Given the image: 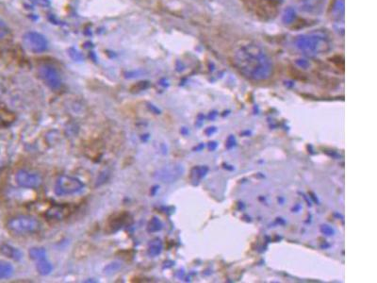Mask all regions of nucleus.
<instances>
[{
    "mask_svg": "<svg viewBox=\"0 0 377 283\" xmlns=\"http://www.w3.org/2000/svg\"><path fill=\"white\" fill-rule=\"evenodd\" d=\"M234 64L241 74L253 80H265L272 72V63L267 53L255 44L241 45L234 52Z\"/></svg>",
    "mask_w": 377,
    "mask_h": 283,
    "instance_id": "nucleus-1",
    "label": "nucleus"
},
{
    "mask_svg": "<svg viewBox=\"0 0 377 283\" xmlns=\"http://www.w3.org/2000/svg\"><path fill=\"white\" fill-rule=\"evenodd\" d=\"M296 47L309 57L328 52L331 49V43L328 37L322 32L303 34L295 40Z\"/></svg>",
    "mask_w": 377,
    "mask_h": 283,
    "instance_id": "nucleus-2",
    "label": "nucleus"
},
{
    "mask_svg": "<svg viewBox=\"0 0 377 283\" xmlns=\"http://www.w3.org/2000/svg\"><path fill=\"white\" fill-rule=\"evenodd\" d=\"M7 228L15 235H27L38 232L41 229V223L33 216L18 215L9 220Z\"/></svg>",
    "mask_w": 377,
    "mask_h": 283,
    "instance_id": "nucleus-3",
    "label": "nucleus"
},
{
    "mask_svg": "<svg viewBox=\"0 0 377 283\" xmlns=\"http://www.w3.org/2000/svg\"><path fill=\"white\" fill-rule=\"evenodd\" d=\"M84 189V183L80 179L71 176H60L55 184V194L57 195H69L77 194Z\"/></svg>",
    "mask_w": 377,
    "mask_h": 283,
    "instance_id": "nucleus-4",
    "label": "nucleus"
},
{
    "mask_svg": "<svg viewBox=\"0 0 377 283\" xmlns=\"http://www.w3.org/2000/svg\"><path fill=\"white\" fill-rule=\"evenodd\" d=\"M184 174V167L180 164H169L158 169L154 178L163 183H174L180 179Z\"/></svg>",
    "mask_w": 377,
    "mask_h": 283,
    "instance_id": "nucleus-5",
    "label": "nucleus"
},
{
    "mask_svg": "<svg viewBox=\"0 0 377 283\" xmlns=\"http://www.w3.org/2000/svg\"><path fill=\"white\" fill-rule=\"evenodd\" d=\"M23 44L32 53H42L48 48V42L44 35L36 31H29L23 35Z\"/></svg>",
    "mask_w": 377,
    "mask_h": 283,
    "instance_id": "nucleus-6",
    "label": "nucleus"
},
{
    "mask_svg": "<svg viewBox=\"0 0 377 283\" xmlns=\"http://www.w3.org/2000/svg\"><path fill=\"white\" fill-rule=\"evenodd\" d=\"M39 75L45 82V85L50 89H60L61 86V78L59 72L50 65H42L39 68Z\"/></svg>",
    "mask_w": 377,
    "mask_h": 283,
    "instance_id": "nucleus-7",
    "label": "nucleus"
},
{
    "mask_svg": "<svg viewBox=\"0 0 377 283\" xmlns=\"http://www.w3.org/2000/svg\"><path fill=\"white\" fill-rule=\"evenodd\" d=\"M15 181L22 188H37L42 183V178L39 174L27 170H19L15 175Z\"/></svg>",
    "mask_w": 377,
    "mask_h": 283,
    "instance_id": "nucleus-8",
    "label": "nucleus"
},
{
    "mask_svg": "<svg viewBox=\"0 0 377 283\" xmlns=\"http://www.w3.org/2000/svg\"><path fill=\"white\" fill-rule=\"evenodd\" d=\"M133 222V217L128 212H122L108 219L106 226V231L108 233H115L125 226H129Z\"/></svg>",
    "mask_w": 377,
    "mask_h": 283,
    "instance_id": "nucleus-9",
    "label": "nucleus"
},
{
    "mask_svg": "<svg viewBox=\"0 0 377 283\" xmlns=\"http://www.w3.org/2000/svg\"><path fill=\"white\" fill-rule=\"evenodd\" d=\"M70 213V209L65 205H54L46 211V218L51 221H60L66 218Z\"/></svg>",
    "mask_w": 377,
    "mask_h": 283,
    "instance_id": "nucleus-10",
    "label": "nucleus"
},
{
    "mask_svg": "<svg viewBox=\"0 0 377 283\" xmlns=\"http://www.w3.org/2000/svg\"><path fill=\"white\" fill-rule=\"evenodd\" d=\"M0 253L2 255H4L5 257L9 258V259H12V260H15V261H19L22 259V252L15 248L12 245H2L0 246Z\"/></svg>",
    "mask_w": 377,
    "mask_h": 283,
    "instance_id": "nucleus-11",
    "label": "nucleus"
},
{
    "mask_svg": "<svg viewBox=\"0 0 377 283\" xmlns=\"http://www.w3.org/2000/svg\"><path fill=\"white\" fill-rule=\"evenodd\" d=\"M162 242L160 239H154L148 244L147 253L152 258L158 257L162 253Z\"/></svg>",
    "mask_w": 377,
    "mask_h": 283,
    "instance_id": "nucleus-12",
    "label": "nucleus"
},
{
    "mask_svg": "<svg viewBox=\"0 0 377 283\" xmlns=\"http://www.w3.org/2000/svg\"><path fill=\"white\" fill-rule=\"evenodd\" d=\"M36 270H37V272L40 275L47 276V275H49L53 271V266L46 259H44V260H41V261L37 262V264H36Z\"/></svg>",
    "mask_w": 377,
    "mask_h": 283,
    "instance_id": "nucleus-13",
    "label": "nucleus"
},
{
    "mask_svg": "<svg viewBox=\"0 0 377 283\" xmlns=\"http://www.w3.org/2000/svg\"><path fill=\"white\" fill-rule=\"evenodd\" d=\"M14 267L9 263L0 262V280L9 279L14 274Z\"/></svg>",
    "mask_w": 377,
    "mask_h": 283,
    "instance_id": "nucleus-14",
    "label": "nucleus"
},
{
    "mask_svg": "<svg viewBox=\"0 0 377 283\" xmlns=\"http://www.w3.org/2000/svg\"><path fill=\"white\" fill-rule=\"evenodd\" d=\"M30 259L33 261H41L46 259V251L42 247H32L30 248Z\"/></svg>",
    "mask_w": 377,
    "mask_h": 283,
    "instance_id": "nucleus-15",
    "label": "nucleus"
},
{
    "mask_svg": "<svg viewBox=\"0 0 377 283\" xmlns=\"http://www.w3.org/2000/svg\"><path fill=\"white\" fill-rule=\"evenodd\" d=\"M162 228V223L158 217H152L147 224V231L149 233L158 232Z\"/></svg>",
    "mask_w": 377,
    "mask_h": 283,
    "instance_id": "nucleus-16",
    "label": "nucleus"
},
{
    "mask_svg": "<svg viewBox=\"0 0 377 283\" xmlns=\"http://www.w3.org/2000/svg\"><path fill=\"white\" fill-rule=\"evenodd\" d=\"M122 268V264L118 262H112L110 264H108V265H106L105 268H104V273L108 276H112L114 274H116L118 271H120V269Z\"/></svg>",
    "mask_w": 377,
    "mask_h": 283,
    "instance_id": "nucleus-17",
    "label": "nucleus"
},
{
    "mask_svg": "<svg viewBox=\"0 0 377 283\" xmlns=\"http://www.w3.org/2000/svg\"><path fill=\"white\" fill-rule=\"evenodd\" d=\"M296 17V12L294 9L292 8H287V10H285L284 14H283V17H282V20L285 24H290L294 21Z\"/></svg>",
    "mask_w": 377,
    "mask_h": 283,
    "instance_id": "nucleus-18",
    "label": "nucleus"
},
{
    "mask_svg": "<svg viewBox=\"0 0 377 283\" xmlns=\"http://www.w3.org/2000/svg\"><path fill=\"white\" fill-rule=\"evenodd\" d=\"M209 171V168L207 166H202V167H195L192 170V176L197 177V178H203L206 176L207 172Z\"/></svg>",
    "mask_w": 377,
    "mask_h": 283,
    "instance_id": "nucleus-19",
    "label": "nucleus"
},
{
    "mask_svg": "<svg viewBox=\"0 0 377 283\" xmlns=\"http://www.w3.org/2000/svg\"><path fill=\"white\" fill-rule=\"evenodd\" d=\"M9 33V28L7 24L0 18V40L4 39Z\"/></svg>",
    "mask_w": 377,
    "mask_h": 283,
    "instance_id": "nucleus-20",
    "label": "nucleus"
},
{
    "mask_svg": "<svg viewBox=\"0 0 377 283\" xmlns=\"http://www.w3.org/2000/svg\"><path fill=\"white\" fill-rule=\"evenodd\" d=\"M321 231H322L323 234L327 235V236H332V235H334V233H335L334 228H333L332 226H328V225H323V226H322Z\"/></svg>",
    "mask_w": 377,
    "mask_h": 283,
    "instance_id": "nucleus-21",
    "label": "nucleus"
},
{
    "mask_svg": "<svg viewBox=\"0 0 377 283\" xmlns=\"http://www.w3.org/2000/svg\"><path fill=\"white\" fill-rule=\"evenodd\" d=\"M33 3L37 4V5H40V6H47L49 5V2L48 0H31Z\"/></svg>",
    "mask_w": 377,
    "mask_h": 283,
    "instance_id": "nucleus-22",
    "label": "nucleus"
},
{
    "mask_svg": "<svg viewBox=\"0 0 377 283\" xmlns=\"http://www.w3.org/2000/svg\"><path fill=\"white\" fill-rule=\"evenodd\" d=\"M297 64L302 67V68H306L308 66V62L305 60H297Z\"/></svg>",
    "mask_w": 377,
    "mask_h": 283,
    "instance_id": "nucleus-23",
    "label": "nucleus"
},
{
    "mask_svg": "<svg viewBox=\"0 0 377 283\" xmlns=\"http://www.w3.org/2000/svg\"><path fill=\"white\" fill-rule=\"evenodd\" d=\"M8 125H9V123H7V121L3 119V117L0 115V129L4 128V127H7Z\"/></svg>",
    "mask_w": 377,
    "mask_h": 283,
    "instance_id": "nucleus-24",
    "label": "nucleus"
},
{
    "mask_svg": "<svg viewBox=\"0 0 377 283\" xmlns=\"http://www.w3.org/2000/svg\"><path fill=\"white\" fill-rule=\"evenodd\" d=\"M216 132V128H209L207 131H206V133L208 135L212 134Z\"/></svg>",
    "mask_w": 377,
    "mask_h": 283,
    "instance_id": "nucleus-25",
    "label": "nucleus"
},
{
    "mask_svg": "<svg viewBox=\"0 0 377 283\" xmlns=\"http://www.w3.org/2000/svg\"><path fill=\"white\" fill-rule=\"evenodd\" d=\"M217 143L216 142H212V143H210V149H211V150H214V149H216L217 148Z\"/></svg>",
    "mask_w": 377,
    "mask_h": 283,
    "instance_id": "nucleus-26",
    "label": "nucleus"
}]
</instances>
